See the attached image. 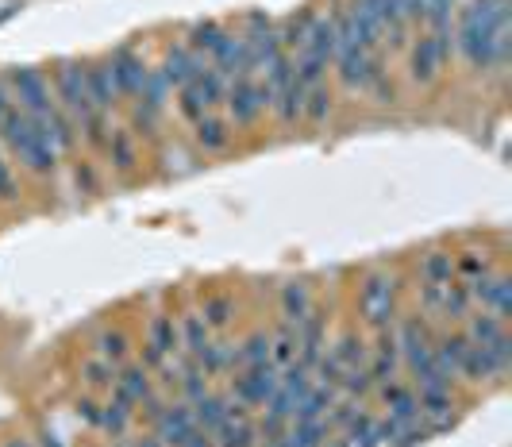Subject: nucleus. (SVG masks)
I'll list each match as a JSON object with an SVG mask.
<instances>
[{
	"label": "nucleus",
	"instance_id": "f257e3e1",
	"mask_svg": "<svg viewBox=\"0 0 512 447\" xmlns=\"http://www.w3.org/2000/svg\"><path fill=\"white\" fill-rule=\"evenodd\" d=\"M451 39L470 70H501L509 62V0H470Z\"/></svg>",
	"mask_w": 512,
	"mask_h": 447
},
{
	"label": "nucleus",
	"instance_id": "f03ea898",
	"mask_svg": "<svg viewBox=\"0 0 512 447\" xmlns=\"http://www.w3.org/2000/svg\"><path fill=\"white\" fill-rule=\"evenodd\" d=\"M0 139L8 143L12 158H16L24 170H31V174L47 178V174L58 170V151L43 139V132L35 128V120L24 116L20 108H12V112H8V120L0 124Z\"/></svg>",
	"mask_w": 512,
	"mask_h": 447
},
{
	"label": "nucleus",
	"instance_id": "7ed1b4c3",
	"mask_svg": "<svg viewBox=\"0 0 512 447\" xmlns=\"http://www.w3.org/2000/svg\"><path fill=\"white\" fill-rule=\"evenodd\" d=\"M397 332V351H401V363L412 370L416 386H451L443 374L436 370V359H432V328L420 320V316H405Z\"/></svg>",
	"mask_w": 512,
	"mask_h": 447
},
{
	"label": "nucleus",
	"instance_id": "20e7f679",
	"mask_svg": "<svg viewBox=\"0 0 512 447\" xmlns=\"http://www.w3.org/2000/svg\"><path fill=\"white\" fill-rule=\"evenodd\" d=\"M51 89L58 108L74 120V128H81L89 116H97V108L89 101V85H85V66L77 58H62L51 74Z\"/></svg>",
	"mask_w": 512,
	"mask_h": 447
},
{
	"label": "nucleus",
	"instance_id": "39448f33",
	"mask_svg": "<svg viewBox=\"0 0 512 447\" xmlns=\"http://www.w3.org/2000/svg\"><path fill=\"white\" fill-rule=\"evenodd\" d=\"M451 51H455L451 27H443V31H424L409 47V78L416 81V85H432V81L443 74V66L451 62Z\"/></svg>",
	"mask_w": 512,
	"mask_h": 447
},
{
	"label": "nucleus",
	"instance_id": "423d86ee",
	"mask_svg": "<svg viewBox=\"0 0 512 447\" xmlns=\"http://www.w3.org/2000/svg\"><path fill=\"white\" fill-rule=\"evenodd\" d=\"M224 93H228V81L220 78L216 66H205L185 89H178V112L185 116V124H197L205 112H216L224 105Z\"/></svg>",
	"mask_w": 512,
	"mask_h": 447
},
{
	"label": "nucleus",
	"instance_id": "0eeeda50",
	"mask_svg": "<svg viewBox=\"0 0 512 447\" xmlns=\"http://www.w3.org/2000/svg\"><path fill=\"white\" fill-rule=\"evenodd\" d=\"M359 309H362V320L374 332L393 328V320H397V282L389 274H370L359 286Z\"/></svg>",
	"mask_w": 512,
	"mask_h": 447
},
{
	"label": "nucleus",
	"instance_id": "6e6552de",
	"mask_svg": "<svg viewBox=\"0 0 512 447\" xmlns=\"http://www.w3.org/2000/svg\"><path fill=\"white\" fill-rule=\"evenodd\" d=\"M335 74H339V81H343V89H351V93H359V89H366L370 81H374V74H382V58L374 51H366V47H359V43H335V58H332Z\"/></svg>",
	"mask_w": 512,
	"mask_h": 447
},
{
	"label": "nucleus",
	"instance_id": "1a4fd4ad",
	"mask_svg": "<svg viewBox=\"0 0 512 447\" xmlns=\"http://www.w3.org/2000/svg\"><path fill=\"white\" fill-rule=\"evenodd\" d=\"M278 382H282V370L274 367L270 359L266 363H258V367H247V370H235V378H231V390L228 397L235 401H243L247 409H262L274 390H278Z\"/></svg>",
	"mask_w": 512,
	"mask_h": 447
},
{
	"label": "nucleus",
	"instance_id": "9d476101",
	"mask_svg": "<svg viewBox=\"0 0 512 447\" xmlns=\"http://www.w3.org/2000/svg\"><path fill=\"white\" fill-rule=\"evenodd\" d=\"M224 108H228V120L235 128H255L258 116L270 108V97L262 93V85H258L255 78H235V81H228Z\"/></svg>",
	"mask_w": 512,
	"mask_h": 447
},
{
	"label": "nucleus",
	"instance_id": "9b49d317",
	"mask_svg": "<svg viewBox=\"0 0 512 447\" xmlns=\"http://www.w3.org/2000/svg\"><path fill=\"white\" fill-rule=\"evenodd\" d=\"M181 351V332L174 316H154L147 328V343H143V367L158 370L170 355Z\"/></svg>",
	"mask_w": 512,
	"mask_h": 447
},
{
	"label": "nucleus",
	"instance_id": "f8f14e48",
	"mask_svg": "<svg viewBox=\"0 0 512 447\" xmlns=\"http://www.w3.org/2000/svg\"><path fill=\"white\" fill-rule=\"evenodd\" d=\"M212 66L220 70V78L224 81H235V78H255V58H251V43L243 39V35H231L220 43V51L212 54Z\"/></svg>",
	"mask_w": 512,
	"mask_h": 447
},
{
	"label": "nucleus",
	"instance_id": "ddd939ff",
	"mask_svg": "<svg viewBox=\"0 0 512 447\" xmlns=\"http://www.w3.org/2000/svg\"><path fill=\"white\" fill-rule=\"evenodd\" d=\"M470 297L486 309V313L501 316V320H509L512 313V278L509 274H486V278H474L470 282Z\"/></svg>",
	"mask_w": 512,
	"mask_h": 447
},
{
	"label": "nucleus",
	"instance_id": "4468645a",
	"mask_svg": "<svg viewBox=\"0 0 512 447\" xmlns=\"http://www.w3.org/2000/svg\"><path fill=\"white\" fill-rule=\"evenodd\" d=\"M108 70H112L116 89H120V97H124V101H131V97L143 89L147 62H143V54L135 51V47H116V51H112V58H108Z\"/></svg>",
	"mask_w": 512,
	"mask_h": 447
},
{
	"label": "nucleus",
	"instance_id": "2eb2a0df",
	"mask_svg": "<svg viewBox=\"0 0 512 447\" xmlns=\"http://www.w3.org/2000/svg\"><path fill=\"white\" fill-rule=\"evenodd\" d=\"M201 70H205V58H201V54H193L185 43H170L166 54H162V66H158V74L166 78L170 89H185V85L197 78Z\"/></svg>",
	"mask_w": 512,
	"mask_h": 447
},
{
	"label": "nucleus",
	"instance_id": "dca6fc26",
	"mask_svg": "<svg viewBox=\"0 0 512 447\" xmlns=\"http://www.w3.org/2000/svg\"><path fill=\"white\" fill-rule=\"evenodd\" d=\"M324 340H328V316L320 313V309H312L297 324V363L305 370L316 367V359L324 355Z\"/></svg>",
	"mask_w": 512,
	"mask_h": 447
},
{
	"label": "nucleus",
	"instance_id": "f3484780",
	"mask_svg": "<svg viewBox=\"0 0 512 447\" xmlns=\"http://www.w3.org/2000/svg\"><path fill=\"white\" fill-rule=\"evenodd\" d=\"M85 85H89V101H93V108L104 112V116H112L116 108L124 105V97H120V89H116V78H112V70H108V58L85 66Z\"/></svg>",
	"mask_w": 512,
	"mask_h": 447
},
{
	"label": "nucleus",
	"instance_id": "a211bd4d",
	"mask_svg": "<svg viewBox=\"0 0 512 447\" xmlns=\"http://www.w3.org/2000/svg\"><path fill=\"white\" fill-rule=\"evenodd\" d=\"M193 428H197V421H193V405H189V401H166L162 417L154 421V436H158L166 447H178Z\"/></svg>",
	"mask_w": 512,
	"mask_h": 447
},
{
	"label": "nucleus",
	"instance_id": "6ab92c4d",
	"mask_svg": "<svg viewBox=\"0 0 512 447\" xmlns=\"http://www.w3.org/2000/svg\"><path fill=\"white\" fill-rule=\"evenodd\" d=\"M370 378L374 386H385V382H397L401 374V351H397V332L393 328H382L378 332V343H374V355H370Z\"/></svg>",
	"mask_w": 512,
	"mask_h": 447
},
{
	"label": "nucleus",
	"instance_id": "aec40b11",
	"mask_svg": "<svg viewBox=\"0 0 512 447\" xmlns=\"http://www.w3.org/2000/svg\"><path fill=\"white\" fill-rule=\"evenodd\" d=\"M466 351H470L466 332H443V336L432 340V359H436V370L447 378V382H459Z\"/></svg>",
	"mask_w": 512,
	"mask_h": 447
},
{
	"label": "nucleus",
	"instance_id": "412c9836",
	"mask_svg": "<svg viewBox=\"0 0 512 447\" xmlns=\"http://www.w3.org/2000/svg\"><path fill=\"white\" fill-rule=\"evenodd\" d=\"M151 394H154V378H151V370L143 367V363H131V367L116 370L112 397H120V401H128L131 409H139V405H143Z\"/></svg>",
	"mask_w": 512,
	"mask_h": 447
},
{
	"label": "nucleus",
	"instance_id": "4be33fe9",
	"mask_svg": "<svg viewBox=\"0 0 512 447\" xmlns=\"http://www.w3.org/2000/svg\"><path fill=\"white\" fill-rule=\"evenodd\" d=\"M104 155L112 162V174L128 178L131 170L139 166V143H135V132L131 128H112L108 132V143H104Z\"/></svg>",
	"mask_w": 512,
	"mask_h": 447
},
{
	"label": "nucleus",
	"instance_id": "5701e85b",
	"mask_svg": "<svg viewBox=\"0 0 512 447\" xmlns=\"http://www.w3.org/2000/svg\"><path fill=\"white\" fill-rule=\"evenodd\" d=\"M385 401V417L397 424H412L420 421V409H416V390H409L405 382H385L378 386Z\"/></svg>",
	"mask_w": 512,
	"mask_h": 447
},
{
	"label": "nucleus",
	"instance_id": "b1692460",
	"mask_svg": "<svg viewBox=\"0 0 512 447\" xmlns=\"http://www.w3.org/2000/svg\"><path fill=\"white\" fill-rule=\"evenodd\" d=\"M193 139H197V147H201L205 155H220V151L231 147V124L224 116H216V112H205V116L193 124Z\"/></svg>",
	"mask_w": 512,
	"mask_h": 447
},
{
	"label": "nucleus",
	"instance_id": "393cba45",
	"mask_svg": "<svg viewBox=\"0 0 512 447\" xmlns=\"http://www.w3.org/2000/svg\"><path fill=\"white\" fill-rule=\"evenodd\" d=\"M312 309H316V305H312V290H308L305 282H289V286H282V293H278V313H282V324L297 328Z\"/></svg>",
	"mask_w": 512,
	"mask_h": 447
},
{
	"label": "nucleus",
	"instance_id": "a878e982",
	"mask_svg": "<svg viewBox=\"0 0 512 447\" xmlns=\"http://www.w3.org/2000/svg\"><path fill=\"white\" fill-rule=\"evenodd\" d=\"M335 43H339V35H335V20H332V16H324V12H316V20H312V31H308V39H305V47H301V51L332 66Z\"/></svg>",
	"mask_w": 512,
	"mask_h": 447
},
{
	"label": "nucleus",
	"instance_id": "bb28decb",
	"mask_svg": "<svg viewBox=\"0 0 512 447\" xmlns=\"http://www.w3.org/2000/svg\"><path fill=\"white\" fill-rule=\"evenodd\" d=\"M312 20H316V8H301V12L285 16L282 24H278V43H282L285 54H297L305 47L308 31H312Z\"/></svg>",
	"mask_w": 512,
	"mask_h": 447
},
{
	"label": "nucleus",
	"instance_id": "cd10ccee",
	"mask_svg": "<svg viewBox=\"0 0 512 447\" xmlns=\"http://www.w3.org/2000/svg\"><path fill=\"white\" fill-rule=\"evenodd\" d=\"M216 447H258V428L255 417H228L212 432Z\"/></svg>",
	"mask_w": 512,
	"mask_h": 447
},
{
	"label": "nucleus",
	"instance_id": "c85d7f7f",
	"mask_svg": "<svg viewBox=\"0 0 512 447\" xmlns=\"http://www.w3.org/2000/svg\"><path fill=\"white\" fill-rule=\"evenodd\" d=\"M509 336V328H505V320L493 313H474L470 320H466V340L478 343V347H493V343H501Z\"/></svg>",
	"mask_w": 512,
	"mask_h": 447
},
{
	"label": "nucleus",
	"instance_id": "c756f323",
	"mask_svg": "<svg viewBox=\"0 0 512 447\" xmlns=\"http://www.w3.org/2000/svg\"><path fill=\"white\" fill-rule=\"evenodd\" d=\"M416 274L424 286H447V282H455V259L447 251H424Z\"/></svg>",
	"mask_w": 512,
	"mask_h": 447
},
{
	"label": "nucleus",
	"instance_id": "7c9ffc66",
	"mask_svg": "<svg viewBox=\"0 0 512 447\" xmlns=\"http://www.w3.org/2000/svg\"><path fill=\"white\" fill-rule=\"evenodd\" d=\"M270 359V332H251L239 347H231V370L258 367Z\"/></svg>",
	"mask_w": 512,
	"mask_h": 447
},
{
	"label": "nucleus",
	"instance_id": "2f4dec72",
	"mask_svg": "<svg viewBox=\"0 0 512 447\" xmlns=\"http://www.w3.org/2000/svg\"><path fill=\"white\" fill-rule=\"evenodd\" d=\"M228 39V27L216 24V20H201V24H193V31H189V51L201 54V58H212V54L220 51V43Z\"/></svg>",
	"mask_w": 512,
	"mask_h": 447
},
{
	"label": "nucleus",
	"instance_id": "473e14b6",
	"mask_svg": "<svg viewBox=\"0 0 512 447\" xmlns=\"http://www.w3.org/2000/svg\"><path fill=\"white\" fill-rule=\"evenodd\" d=\"M335 363L343 370H351V367H366L370 363V347H366V340H362L359 332H343L339 340H335V347L328 351Z\"/></svg>",
	"mask_w": 512,
	"mask_h": 447
},
{
	"label": "nucleus",
	"instance_id": "72a5a7b5",
	"mask_svg": "<svg viewBox=\"0 0 512 447\" xmlns=\"http://www.w3.org/2000/svg\"><path fill=\"white\" fill-rule=\"evenodd\" d=\"M193 421H197V428H205V432H216L220 424L228 421V394H212L208 390L201 401H193Z\"/></svg>",
	"mask_w": 512,
	"mask_h": 447
},
{
	"label": "nucleus",
	"instance_id": "f704fd0d",
	"mask_svg": "<svg viewBox=\"0 0 512 447\" xmlns=\"http://www.w3.org/2000/svg\"><path fill=\"white\" fill-rule=\"evenodd\" d=\"M178 332H181V347H185V355H189V359H197V355L208 347V340H212V332H208V324L201 320V313L181 316Z\"/></svg>",
	"mask_w": 512,
	"mask_h": 447
},
{
	"label": "nucleus",
	"instance_id": "c9c22d12",
	"mask_svg": "<svg viewBox=\"0 0 512 447\" xmlns=\"http://www.w3.org/2000/svg\"><path fill=\"white\" fill-rule=\"evenodd\" d=\"M231 316H235V297L231 293H208L205 305H201V320L208 324V332L228 328Z\"/></svg>",
	"mask_w": 512,
	"mask_h": 447
},
{
	"label": "nucleus",
	"instance_id": "e433bc0d",
	"mask_svg": "<svg viewBox=\"0 0 512 447\" xmlns=\"http://www.w3.org/2000/svg\"><path fill=\"white\" fill-rule=\"evenodd\" d=\"M97 355H101L104 363H112V367L120 370L124 363H128V355H131L128 332H120V328H108V332H101V336H97Z\"/></svg>",
	"mask_w": 512,
	"mask_h": 447
},
{
	"label": "nucleus",
	"instance_id": "4c0bfd02",
	"mask_svg": "<svg viewBox=\"0 0 512 447\" xmlns=\"http://www.w3.org/2000/svg\"><path fill=\"white\" fill-rule=\"evenodd\" d=\"M270 363L278 370H285L289 363H297V328L278 324V328L270 332Z\"/></svg>",
	"mask_w": 512,
	"mask_h": 447
},
{
	"label": "nucleus",
	"instance_id": "58836bf2",
	"mask_svg": "<svg viewBox=\"0 0 512 447\" xmlns=\"http://www.w3.org/2000/svg\"><path fill=\"white\" fill-rule=\"evenodd\" d=\"M131 417H135V409H131L128 401H120V397H112L108 405H101V417H97V428H101L104 436H124L128 432Z\"/></svg>",
	"mask_w": 512,
	"mask_h": 447
},
{
	"label": "nucleus",
	"instance_id": "ea45409f",
	"mask_svg": "<svg viewBox=\"0 0 512 447\" xmlns=\"http://www.w3.org/2000/svg\"><path fill=\"white\" fill-rule=\"evenodd\" d=\"M305 97H308L305 85L289 81V85H285L282 93L274 97V108H278V120H282V124H297V120H301V108H305Z\"/></svg>",
	"mask_w": 512,
	"mask_h": 447
},
{
	"label": "nucleus",
	"instance_id": "a19ab883",
	"mask_svg": "<svg viewBox=\"0 0 512 447\" xmlns=\"http://www.w3.org/2000/svg\"><path fill=\"white\" fill-rule=\"evenodd\" d=\"M470 305H474L470 286H462V282H447V286H443V301H439V313L443 316L462 320V316H470Z\"/></svg>",
	"mask_w": 512,
	"mask_h": 447
},
{
	"label": "nucleus",
	"instance_id": "79ce46f5",
	"mask_svg": "<svg viewBox=\"0 0 512 447\" xmlns=\"http://www.w3.org/2000/svg\"><path fill=\"white\" fill-rule=\"evenodd\" d=\"M81 382H85L89 390H112V382H116V367H112V363H104L101 355H89V359H81Z\"/></svg>",
	"mask_w": 512,
	"mask_h": 447
},
{
	"label": "nucleus",
	"instance_id": "37998d69",
	"mask_svg": "<svg viewBox=\"0 0 512 447\" xmlns=\"http://www.w3.org/2000/svg\"><path fill=\"white\" fill-rule=\"evenodd\" d=\"M197 367L205 370V378H220L224 370H231V343L208 340V347L197 355Z\"/></svg>",
	"mask_w": 512,
	"mask_h": 447
},
{
	"label": "nucleus",
	"instance_id": "c03bdc74",
	"mask_svg": "<svg viewBox=\"0 0 512 447\" xmlns=\"http://www.w3.org/2000/svg\"><path fill=\"white\" fill-rule=\"evenodd\" d=\"M328 116H332V89H328V85H312L305 97V108H301V120L324 124Z\"/></svg>",
	"mask_w": 512,
	"mask_h": 447
},
{
	"label": "nucleus",
	"instance_id": "a18cd8bd",
	"mask_svg": "<svg viewBox=\"0 0 512 447\" xmlns=\"http://www.w3.org/2000/svg\"><path fill=\"white\" fill-rule=\"evenodd\" d=\"M339 390L347 397H355V401H362V397L370 394V390H378V386H374V378H370V367H351V370H343Z\"/></svg>",
	"mask_w": 512,
	"mask_h": 447
},
{
	"label": "nucleus",
	"instance_id": "49530a36",
	"mask_svg": "<svg viewBox=\"0 0 512 447\" xmlns=\"http://www.w3.org/2000/svg\"><path fill=\"white\" fill-rule=\"evenodd\" d=\"M455 274H462L466 282L486 278V274H493V259H489V255H478V251H466V255L455 259Z\"/></svg>",
	"mask_w": 512,
	"mask_h": 447
},
{
	"label": "nucleus",
	"instance_id": "de8ad7c7",
	"mask_svg": "<svg viewBox=\"0 0 512 447\" xmlns=\"http://www.w3.org/2000/svg\"><path fill=\"white\" fill-rule=\"evenodd\" d=\"M77 132L85 135V143H89L93 151H104V143H108V132H112V128H108V116H104V112H97V116H89V120H85Z\"/></svg>",
	"mask_w": 512,
	"mask_h": 447
},
{
	"label": "nucleus",
	"instance_id": "09e8293b",
	"mask_svg": "<svg viewBox=\"0 0 512 447\" xmlns=\"http://www.w3.org/2000/svg\"><path fill=\"white\" fill-rule=\"evenodd\" d=\"M366 93H374L378 105H393V101H397V81L382 70V74H374V81L366 85Z\"/></svg>",
	"mask_w": 512,
	"mask_h": 447
},
{
	"label": "nucleus",
	"instance_id": "8fccbe9b",
	"mask_svg": "<svg viewBox=\"0 0 512 447\" xmlns=\"http://www.w3.org/2000/svg\"><path fill=\"white\" fill-rule=\"evenodd\" d=\"M74 178H77V189H81V193H97V189H101V182H97V170H93L89 162H77Z\"/></svg>",
	"mask_w": 512,
	"mask_h": 447
},
{
	"label": "nucleus",
	"instance_id": "3c124183",
	"mask_svg": "<svg viewBox=\"0 0 512 447\" xmlns=\"http://www.w3.org/2000/svg\"><path fill=\"white\" fill-rule=\"evenodd\" d=\"M20 193H16V174H12V166L0 158V201H16Z\"/></svg>",
	"mask_w": 512,
	"mask_h": 447
},
{
	"label": "nucleus",
	"instance_id": "603ef678",
	"mask_svg": "<svg viewBox=\"0 0 512 447\" xmlns=\"http://www.w3.org/2000/svg\"><path fill=\"white\" fill-rule=\"evenodd\" d=\"M74 409H77V417H81V421L89 424V428H97V417H101V405H97L93 397H81V401H77Z\"/></svg>",
	"mask_w": 512,
	"mask_h": 447
},
{
	"label": "nucleus",
	"instance_id": "864d4df0",
	"mask_svg": "<svg viewBox=\"0 0 512 447\" xmlns=\"http://www.w3.org/2000/svg\"><path fill=\"white\" fill-rule=\"evenodd\" d=\"M178 447H216V440H212V432H205V428H193Z\"/></svg>",
	"mask_w": 512,
	"mask_h": 447
},
{
	"label": "nucleus",
	"instance_id": "5fc2aeb1",
	"mask_svg": "<svg viewBox=\"0 0 512 447\" xmlns=\"http://www.w3.org/2000/svg\"><path fill=\"white\" fill-rule=\"evenodd\" d=\"M16 108V101H12V93H8V85H4V78H0V124L8 120V112Z\"/></svg>",
	"mask_w": 512,
	"mask_h": 447
},
{
	"label": "nucleus",
	"instance_id": "6e6d98bb",
	"mask_svg": "<svg viewBox=\"0 0 512 447\" xmlns=\"http://www.w3.org/2000/svg\"><path fill=\"white\" fill-rule=\"evenodd\" d=\"M131 447H166V444H162V440H158V436L151 432V436H139V440H131Z\"/></svg>",
	"mask_w": 512,
	"mask_h": 447
},
{
	"label": "nucleus",
	"instance_id": "4d7b16f0",
	"mask_svg": "<svg viewBox=\"0 0 512 447\" xmlns=\"http://www.w3.org/2000/svg\"><path fill=\"white\" fill-rule=\"evenodd\" d=\"M39 440H43V444H39V447H66V444H62V440H58V436H54V432H43Z\"/></svg>",
	"mask_w": 512,
	"mask_h": 447
},
{
	"label": "nucleus",
	"instance_id": "13d9d810",
	"mask_svg": "<svg viewBox=\"0 0 512 447\" xmlns=\"http://www.w3.org/2000/svg\"><path fill=\"white\" fill-rule=\"evenodd\" d=\"M108 447H131V440H124V436H112V444Z\"/></svg>",
	"mask_w": 512,
	"mask_h": 447
},
{
	"label": "nucleus",
	"instance_id": "bf43d9fd",
	"mask_svg": "<svg viewBox=\"0 0 512 447\" xmlns=\"http://www.w3.org/2000/svg\"><path fill=\"white\" fill-rule=\"evenodd\" d=\"M262 447H285V436H278V440H262Z\"/></svg>",
	"mask_w": 512,
	"mask_h": 447
},
{
	"label": "nucleus",
	"instance_id": "052dcab7",
	"mask_svg": "<svg viewBox=\"0 0 512 447\" xmlns=\"http://www.w3.org/2000/svg\"><path fill=\"white\" fill-rule=\"evenodd\" d=\"M320 447H324V444H320ZM328 447H347V440H332Z\"/></svg>",
	"mask_w": 512,
	"mask_h": 447
}]
</instances>
